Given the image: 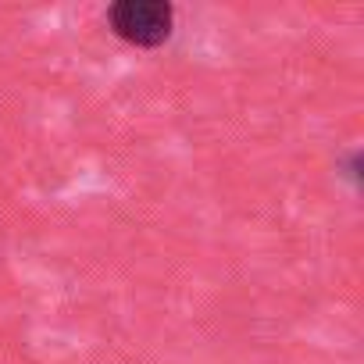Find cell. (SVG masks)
Masks as SVG:
<instances>
[{
    "instance_id": "1",
    "label": "cell",
    "mask_w": 364,
    "mask_h": 364,
    "mask_svg": "<svg viewBox=\"0 0 364 364\" xmlns=\"http://www.w3.org/2000/svg\"><path fill=\"white\" fill-rule=\"evenodd\" d=\"M104 22L122 43L154 50L168 43L175 29V8L168 0H114L104 11Z\"/></svg>"
}]
</instances>
